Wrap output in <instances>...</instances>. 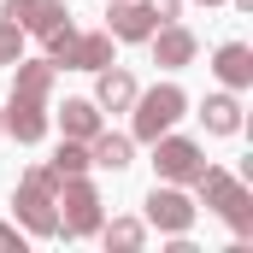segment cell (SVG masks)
I'll list each match as a JSON object with an SVG mask.
<instances>
[{
    "instance_id": "4fadbf2b",
    "label": "cell",
    "mask_w": 253,
    "mask_h": 253,
    "mask_svg": "<svg viewBox=\"0 0 253 253\" xmlns=\"http://www.w3.org/2000/svg\"><path fill=\"white\" fill-rule=\"evenodd\" d=\"M159 59H165V65H183V59H189V36H183V30L159 36Z\"/></svg>"
},
{
    "instance_id": "5b68a950",
    "label": "cell",
    "mask_w": 253,
    "mask_h": 253,
    "mask_svg": "<svg viewBox=\"0 0 253 253\" xmlns=\"http://www.w3.org/2000/svg\"><path fill=\"white\" fill-rule=\"evenodd\" d=\"M147 24H153V18H147V12H135V6H118V12H112V30L129 36V42H135V36H147Z\"/></svg>"
},
{
    "instance_id": "2e32d148",
    "label": "cell",
    "mask_w": 253,
    "mask_h": 253,
    "mask_svg": "<svg viewBox=\"0 0 253 253\" xmlns=\"http://www.w3.org/2000/svg\"><path fill=\"white\" fill-rule=\"evenodd\" d=\"M83 165H88V153H83V147H65V153H59V171H83Z\"/></svg>"
},
{
    "instance_id": "5bb4252c",
    "label": "cell",
    "mask_w": 253,
    "mask_h": 253,
    "mask_svg": "<svg viewBox=\"0 0 253 253\" xmlns=\"http://www.w3.org/2000/svg\"><path fill=\"white\" fill-rule=\"evenodd\" d=\"M0 59H18V24L12 18L0 24Z\"/></svg>"
},
{
    "instance_id": "9a60e30c",
    "label": "cell",
    "mask_w": 253,
    "mask_h": 253,
    "mask_svg": "<svg viewBox=\"0 0 253 253\" xmlns=\"http://www.w3.org/2000/svg\"><path fill=\"white\" fill-rule=\"evenodd\" d=\"M206 112H212V129H230V124H236V106H230V100H212Z\"/></svg>"
},
{
    "instance_id": "277c9868",
    "label": "cell",
    "mask_w": 253,
    "mask_h": 253,
    "mask_svg": "<svg viewBox=\"0 0 253 253\" xmlns=\"http://www.w3.org/2000/svg\"><path fill=\"white\" fill-rule=\"evenodd\" d=\"M47 77H53L47 65H24V71H18V94H24V100H42V94H47Z\"/></svg>"
},
{
    "instance_id": "7c38bea8",
    "label": "cell",
    "mask_w": 253,
    "mask_h": 253,
    "mask_svg": "<svg viewBox=\"0 0 253 253\" xmlns=\"http://www.w3.org/2000/svg\"><path fill=\"white\" fill-rule=\"evenodd\" d=\"M94 153H100V165H112V171L129 165V141H124V135H100V147H94Z\"/></svg>"
},
{
    "instance_id": "9c48e42d",
    "label": "cell",
    "mask_w": 253,
    "mask_h": 253,
    "mask_svg": "<svg viewBox=\"0 0 253 253\" xmlns=\"http://www.w3.org/2000/svg\"><path fill=\"white\" fill-rule=\"evenodd\" d=\"M147 206H153V218H159V224H183V218H189V206H183L177 194H153Z\"/></svg>"
},
{
    "instance_id": "3957f363",
    "label": "cell",
    "mask_w": 253,
    "mask_h": 253,
    "mask_svg": "<svg viewBox=\"0 0 253 253\" xmlns=\"http://www.w3.org/2000/svg\"><path fill=\"white\" fill-rule=\"evenodd\" d=\"M12 129H18V141H36V135H42V112H36V100H18V106H12Z\"/></svg>"
},
{
    "instance_id": "6da1fadb",
    "label": "cell",
    "mask_w": 253,
    "mask_h": 253,
    "mask_svg": "<svg viewBox=\"0 0 253 253\" xmlns=\"http://www.w3.org/2000/svg\"><path fill=\"white\" fill-rule=\"evenodd\" d=\"M6 18H12L18 30H42V36H47V30L65 18V6L59 0H6Z\"/></svg>"
},
{
    "instance_id": "8fae6325",
    "label": "cell",
    "mask_w": 253,
    "mask_h": 253,
    "mask_svg": "<svg viewBox=\"0 0 253 253\" xmlns=\"http://www.w3.org/2000/svg\"><path fill=\"white\" fill-rule=\"evenodd\" d=\"M129 94H135V88H129V77H124V71H112V77H100V100H106V106H124Z\"/></svg>"
},
{
    "instance_id": "7a4b0ae2",
    "label": "cell",
    "mask_w": 253,
    "mask_h": 253,
    "mask_svg": "<svg viewBox=\"0 0 253 253\" xmlns=\"http://www.w3.org/2000/svg\"><path fill=\"white\" fill-rule=\"evenodd\" d=\"M177 112H183V94H177V88H153V94L141 100V118H135V129H141V135H159V129L171 124Z\"/></svg>"
},
{
    "instance_id": "e0dca14e",
    "label": "cell",
    "mask_w": 253,
    "mask_h": 253,
    "mask_svg": "<svg viewBox=\"0 0 253 253\" xmlns=\"http://www.w3.org/2000/svg\"><path fill=\"white\" fill-rule=\"evenodd\" d=\"M147 18H177V0H147Z\"/></svg>"
},
{
    "instance_id": "ba28073f",
    "label": "cell",
    "mask_w": 253,
    "mask_h": 253,
    "mask_svg": "<svg viewBox=\"0 0 253 253\" xmlns=\"http://www.w3.org/2000/svg\"><path fill=\"white\" fill-rule=\"evenodd\" d=\"M65 129H71V135H94V106H88V100H71V106H65Z\"/></svg>"
},
{
    "instance_id": "8992f818",
    "label": "cell",
    "mask_w": 253,
    "mask_h": 253,
    "mask_svg": "<svg viewBox=\"0 0 253 253\" xmlns=\"http://www.w3.org/2000/svg\"><path fill=\"white\" fill-rule=\"evenodd\" d=\"M218 71H224L230 83H248V77H253V65H248V47H224V53H218Z\"/></svg>"
},
{
    "instance_id": "52a82bcc",
    "label": "cell",
    "mask_w": 253,
    "mask_h": 253,
    "mask_svg": "<svg viewBox=\"0 0 253 253\" xmlns=\"http://www.w3.org/2000/svg\"><path fill=\"white\" fill-rule=\"evenodd\" d=\"M159 165H165L171 177H189V171H194V147H183V141H171V147L159 153Z\"/></svg>"
},
{
    "instance_id": "30bf717a",
    "label": "cell",
    "mask_w": 253,
    "mask_h": 253,
    "mask_svg": "<svg viewBox=\"0 0 253 253\" xmlns=\"http://www.w3.org/2000/svg\"><path fill=\"white\" fill-rule=\"evenodd\" d=\"M88 224H94V194L71 189V230H88Z\"/></svg>"
}]
</instances>
